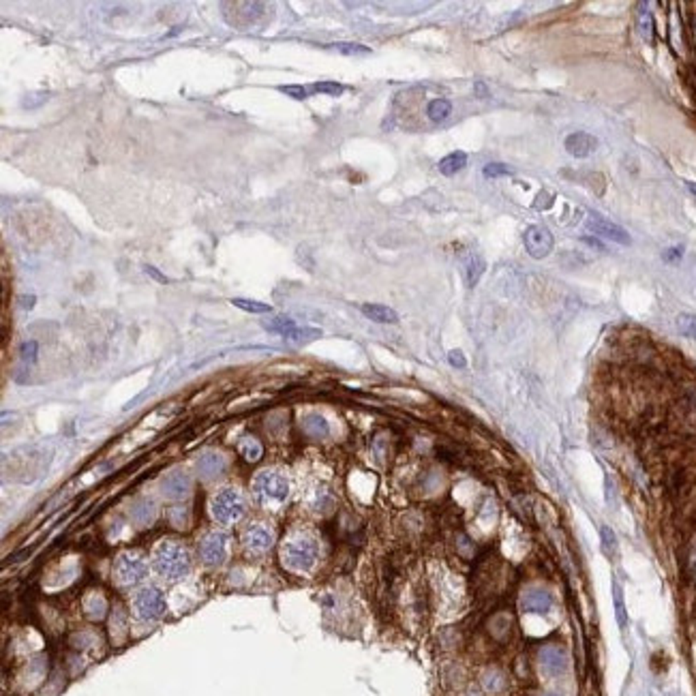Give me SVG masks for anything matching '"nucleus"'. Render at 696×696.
<instances>
[{
  "label": "nucleus",
  "instance_id": "obj_23",
  "mask_svg": "<svg viewBox=\"0 0 696 696\" xmlns=\"http://www.w3.org/2000/svg\"><path fill=\"white\" fill-rule=\"evenodd\" d=\"M240 453L247 461H257L261 457V446L257 444L255 437H244L240 441Z\"/></svg>",
  "mask_w": 696,
  "mask_h": 696
},
{
  "label": "nucleus",
  "instance_id": "obj_34",
  "mask_svg": "<svg viewBox=\"0 0 696 696\" xmlns=\"http://www.w3.org/2000/svg\"><path fill=\"white\" fill-rule=\"evenodd\" d=\"M144 272L150 275V277H152L155 281H159V283H168V277H166V275H161V272L155 268V266H148V264H146V266H144Z\"/></svg>",
  "mask_w": 696,
  "mask_h": 696
},
{
  "label": "nucleus",
  "instance_id": "obj_9",
  "mask_svg": "<svg viewBox=\"0 0 696 696\" xmlns=\"http://www.w3.org/2000/svg\"><path fill=\"white\" fill-rule=\"evenodd\" d=\"M587 230L593 232L596 236L600 238H606V240H613V242H617V244H630V234L622 228V225L617 223H613L600 215H589V221H587Z\"/></svg>",
  "mask_w": 696,
  "mask_h": 696
},
{
  "label": "nucleus",
  "instance_id": "obj_29",
  "mask_svg": "<svg viewBox=\"0 0 696 696\" xmlns=\"http://www.w3.org/2000/svg\"><path fill=\"white\" fill-rule=\"evenodd\" d=\"M513 168L504 166V163H488L484 166V176L486 178H497V176H513Z\"/></svg>",
  "mask_w": 696,
  "mask_h": 696
},
{
  "label": "nucleus",
  "instance_id": "obj_6",
  "mask_svg": "<svg viewBox=\"0 0 696 696\" xmlns=\"http://www.w3.org/2000/svg\"><path fill=\"white\" fill-rule=\"evenodd\" d=\"M133 608L144 622H155L166 613V593L159 587H144L135 593Z\"/></svg>",
  "mask_w": 696,
  "mask_h": 696
},
{
  "label": "nucleus",
  "instance_id": "obj_13",
  "mask_svg": "<svg viewBox=\"0 0 696 696\" xmlns=\"http://www.w3.org/2000/svg\"><path fill=\"white\" fill-rule=\"evenodd\" d=\"M521 604H523V610L538 613V615H542V613H548L553 600H550V596H548L544 589H529L525 596H523Z\"/></svg>",
  "mask_w": 696,
  "mask_h": 696
},
{
  "label": "nucleus",
  "instance_id": "obj_14",
  "mask_svg": "<svg viewBox=\"0 0 696 696\" xmlns=\"http://www.w3.org/2000/svg\"><path fill=\"white\" fill-rule=\"evenodd\" d=\"M484 270H486V264H484V259H482L480 255L469 253V255L463 259V275H465V281H467L469 288H476L478 281H480L482 275H484Z\"/></svg>",
  "mask_w": 696,
  "mask_h": 696
},
{
  "label": "nucleus",
  "instance_id": "obj_21",
  "mask_svg": "<svg viewBox=\"0 0 696 696\" xmlns=\"http://www.w3.org/2000/svg\"><path fill=\"white\" fill-rule=\"evenodd\" d=\"M232 304L238 306V309L247 311V313H270L272 306L266 304V302H257V300H247V298H232Z\"/></svg>",
  "mask_w": 696,
  "mask_h": 696
},
{
  "label": "nucleus",
  "instance_id": "obj_28",
  "mask_svg": "<svg viewBox=\"0 0 696 696\" xmlns=\"http://www.w3.org/2000/svg\"><path fill=\"white\" fill-rule=\"evenodd\" d=\"M315 92H324V95H330V97H339L345 92V88L341 84H337V81H317V84H313Z\"/></svg>",
  "mask_w": 696,
  "mask_h": 696
},
{
  "label": "nucleus",
  "instance_id": "obj_12",
  "mask_svg": "<svg viewBox=\"0 0 696 696\" xmlns=\"http://www.w3.org/2000/svg\"><path fill=\"white\" fill-rule=\"evenodd\" d=\"M540 666L548 677H557L566 670V653L559 647H544L540 651Z\"/></svg>",
  "mask_w": 696,
  "mask_h": 696
},
{
  "label": "nucleus",
  "instance_id": "obj_24",
  "mask_svg": "<svg viewBox=\"0 0 696 696\" xmlns=\"http://www.w3.org/2000/svg\"><path fill=\"white\" fill-rule=\"evenodd\" d=\"M677 330L688 339H696V315H692V313L679 315L677 317Z\"/></svg>",
  "mask_w": 696,
  "mask_h": 696
},
{
  "label": "nucleus",
  "instance_id": "obj_36",
  "mask_svg": "<svg viewBox=\"0 0 696 696\" xmlns=\"http://www.w3.org/2000/svg\"><path fill=\"white\" fill-rule=\"evenodd\" d=\"M682 249H670V253H664V259H673V257H679Z\"/></svg>",
  "mask_w": 696,
  "mask_h": 696
},
{
  "label": "nucleus",
  "instance_id": "obj_20",
  "mask_svg": "<svg viewBox=\"0 0 696 696\" xmlns=\"http://www.w3.org/2000/svg\"><path fill=\"white\" fill-rule=\"evenodd\" d=\"M304 431L313 435V437H324V435H328V422H326L321 416L313 414L304 420Z\"/></svg>",
  "mask_w": 696,
  "mask_h": 696
},
{
  "label": "nucleus",
  "instance_id": "obj_10",
  "mask_svg": "<svg viewBox=\"0 0 696 696\" xmlns=\"http://www.w3.org/2000/svg\"><path fill=\"white\" fill-rule=\"evenodd\" d=\"M564 146L568 155H572L575 159H587L589 155L598 150V137H593L591 133H585V131H577L566 137Z\"/></svg>",
  "mask_w": 696,
  "mask_h": 696
},
{
  "label": "nucleus",
  "instance_id": "obj_25",
  "mask_svg": "<svg viewBox=\"0 0 696 696\" xmlns=\"http://www.w3.org/2000/svg\"><path fill=\"white\" fill-rule=\"evenodd\" d=\"M639 30H641L645 41L653 39V19H651V13L647 11L645 5H641V11H639Z\"/></svg>",
  "mask_w": 696,
  "mask_h": 696
},
{
  "label": "nucleus",
  "instance_id": "obj_22",
  "mask_svg": "<svg viewBox=\"0 0 696 696\" xmlns=\"http://www.w3.org/2000/svg\"><path fill=\"white\" fill-rule=\"evenodd\" d=\"M319 337H321V330H317V328H300V326H296L292 332L285 335V339L292 341V343H309V341H315Z\"/></svg>",
  "mask_w": 696,
  "mask_h": 696
},
{
  "label": "nucleus",
  "instance_id": "obj_2",
  "mask_svg": "<svg viewBox=\"0 0 696 696\" xmlns=\"http://www.w3.org/2000/svg\"><path fill=\"white\" fill-rule=\"evenodd\" d=\"M317 555H319L317 542L309 536H292L281 546L283 566L288 570H294V572L311 570L317 561Z\"/></svg>",
  "mask_w": 696,
  "mask_h": 696
},
{
  "label": "nucleus",
  "instance_id": "obj_5",
  "mask_svg": "<svg viewBox=\"0 0 696 696\" xmlns=\"http://www.w3.org/2000/svg\"><path fill=\"white\" fill-rule=\"evenodd\" d=\"M148 561L139 553H122L114 566V575L122 585H137L148 577Z\"/></svg>",
  "mask_w": 696,
  "mask_h": 696
},
{
  "label": "nucleus",
  "instance_id": "obj_33",
  "mask_svg": "<svg viewBox=\"0 0 696 696\" xmlns=\"http://www.w3.org/2000/svg\"><path fill=\"white\" fill-rule=\"evenodd\" d=\"M448 360H450V364L457 366V368H463V366L467 364L463 352H459V350H453V352H450V354H448Z\"/></svg>",
  "mask_w": 696,
  "mask_h": 696
},
{
  "label": "nucleus",
  "instance_id": "obj_1",
  "mask_svg": "<svg viewBox=\"0 0 696 696\" xmlns=\"http://www.w3.org/2000/svg\"><path fill=\"white\" fill-rule=\"evenodd\" d=\"M152 568L161 579L176 583L191 572V555L182 544L166 540L152 553Z\"/></svg>",
  "mask_w": 696,
  "mask_h": 696
},
{
  "label": "nucleus",
  "instance_id": "obj_17",
  "mask_svg": "<svg viewBox=\"0 0 696 696\" xmlns=\"http://www.w3.org/2000/svg\"><path fill=\"white\" fill-rule=\"evenodd\" d=\"M467 166V155L465 152H461V150H457V152H450V155H446L441 161H439V172L444 174V176H455L457 172H461L463 168Z\"/></svg>",
  "mask_w": 696,
  "mask_h": 696
},
{
  "label": "nucleus",
  "instance_id": "obj_30",
  "mask_svg": "<svg viewBox=\"0 0 696 696\" xmlns=\"http://www.w3.org/2000/svg\"><path fill=\"white\" fill-rule=\"evenodd\" d=\"M279 90H281L283 95H288V97H292V99H298V101H302V99H306V97H309V88H304V86H298V84H290V86H279Z\"/></svg>",
  "mask_w": 696,
  "mask_h": 696
},
{
  "label": "nucleus",
  "instance_id": "obj_7",
  "mask_svg": "<svg viewBox=\"0 0 696 696\" xmlns=\"http://www.w3.org/2000/svg\"><path fill=\"white\" fill-rule=\"evenodd\" d=\"M523 244H525V251L534 259H544L553 253L555 238H553V234L546 228H542V225H529L523 234Z\"/></svg>",
  "mask_w": 696,
  "mask_h": 696
},
{
  "label": "nucleus",
  "instance_id": "obj_8",
  "mask_svg": "<svg viewBox=\"0 0 696 696\" xmlns=\"http://www.w3.org/2000/svg\"><path fill=\"white\" fill-rule=\"evenodd\" d=\"M199 557L206 566H223L228 559V536L221 531H210L199 542Z\"/></svg>",
  "mask_w": 696,
  "mask_h": 696
},
{
  "label": "nucleus",
  "instance_id": "obj_37",
  "mask_svg": "<svg viewBox=\"0 0 696 696\" xmlns=\"http://www.w3.org/2000/svg\"><path fill=\"white\" fill-rule=\"evenodd\" d=\"M32 302H34V296H30V298H22V306H24V309H32Z\"/></svg>",
  "mask_w": 696,
  "mask_h": 696
},
{
  "label": "nucleus",
  "instance_id": "obj_31",
  "mask_svg": "<svg viewBox=\"0 0 696 696\" xmlns=\"http://www.w3.org/2000/svg\"><path fill=\"white\" fill-rule=\"evenodd\" d=\"M19 358H22L24 362H28V364H32L37 360V343L26 341L22 347H19Z\"/></svg>",
  "mask_w": 696,
  "mask_h": 696
},
{
  "label": "nucleus",
  "instance_id": "obj_11",
  "mask_svg": "<svg viewBox=\"0 0 696 696\" xmlns=\"http://www.w3.org/2000/svg\"><path fill=\"white\" fill-rule=\"evenodd\" d=\"M242 542L253 553H264V550H268L272 546L275 538H272V531L268 527L255 523V525H249L247 529H244Z\"/></svg>",
  "mask_w": 696,
  "mask_h": 696
},
{
  "label": "nucleus",
  "instance_id": "obj_3",
  "mask_svg": "<svg viewBox=\"0 0 696 696\" xmlns=\"http://www.w3.org/2000/svg\"><path fill=\"white\" fill-rule=\"evenodd\" d=\"M253 495L261 506H279L290 495V482L281 472L264 469L253 480Z\"/></svg>",
  "mask_w": 696,
  "mask_h": 696
},
{
  "label": "nucleus",
  "instance_id": "obj_38",
  "mask_svg": "<svg viewBox=\"0 0 696 696\" xmlns=\"http://www.w3.org/2000/svg\"><path fill=\"white\" fill-rule=\"evenodd\" d=\"M686 184H688V189L696 195V182H686Z\"/></svg>",
  "mask_w": 696,
  "mask_h": 696
},
{
  "label": "nucleus",
  "instance_id": "obj_18",
  "mask_svg": "<svg viewBox=\"0 0 696 696\" xmlns=\"http://www.w3.org/2000/svg\"><path fill=\"white\" fill-rule=\"evenodd\" d=\"M426 114L433 122H444L450 114H453V103L448 99H433L426 108Z\"/></svg>",
  "mask_w": 696,
  "mask_h": 696
},
{
  "label": "nucleus",
  "instance_id": "obj_16",
  "mask_svg": "<svg viewBox=\"0 0 696 696\" xmlns=\"http://www.w3.org/2000/svg\"><path fill=\"white\" fill-rule=\"evenodd\" d=\"M238 7H240L242 11H236L232 17H228V22H230V24H234V26H238L240 17H244L242 28H249V26L257 24V19L264 15V11H255V9H259V7H261V3H238Z\"/></svg>",
  "mask_w": 696,
  "mask_h": 696
},
{
  "label": "nucleus",
  "instance_id": "obj_39",
  "mask_svg": "<svg viewBox=\"0 0 696 696\" xmlns=\"http://www.w3.org/2000/svg\"><path fill=\"white\" fill-rule=\"evenodd\" d=\"M542 696H559V694H553V692H546V694H542Z\"/></svg>",
  "mask_w": 696,
  "mask_h": 696
},
{
  "label": "nucleus",
  "instance_id": "obj_32",
  "mask_svg": "<svg viewBox=\"0 0 696 696\" xmlns=\"http://www.w3.org/2000/svg\"><path fill=\"white\" fill-rule=\"evenodd\" d=\"M600 536H602V544H604V548L608 550V553H613V550H615V546H617V538H615V534H613V529L610 527H602L600 529Z\"/></svg>",
  "mask_w": 696,
  "mask_h": 696
},
{
  "label": "nucleus",
  "instance_id": "obj_19",
  "mask_svg": "<svg viewBox=\"0 0 696 696\" xmlns=\"http://www.w3.org/2000/svg\"><path fill=\"white\" fill-rule=\"evenodd\" d=\"M296 321L292 319V317H275L272 321H266L264 324V328L266 330H270V332H277V335H281V337H285V335H288V332H292L294 328H296Z\"/></svg>",
  "mask_w": 696,
  "mask_h": 696
},
{
  "label": "nucleus",
  "instance_id": "obj_27",
  "mask_svg": "<svg viewBox=\"0 0 696 696\" xmlns=\"http://www.w3.org/2000/svg\"><path fill=\"white\" fill-rule=\"evenodd\" d=\"M613 602H615V613H617V619H619V626H626V606H624V596H622V587L619 583L615 581L613 583Z\"/></svg>",
  "mask_w": 696,
  "mask_h": 696
},
{
  "label": "nucleus",
  "instance_id": "obj_26",
  "mask_svg": "<svg viewBox=\"0 0 696 696\" xmlns=\"http://www.w3.org/2000/svg\"><path fill=\"white\" fill-rule=\"evenodd\" d=\"M332 50H337L339 54H345V56H364V54H371V50H368L366 46H360V43H332Z\"/></svg>",
  "mask_w": 696,
  "mask_h": 696
},
{
  "label": "nucleus",
  "instance_id": "obj_15",
  "mask_svg": "<svg viewBox=\"0 0 696 696\" xmlns=\"http://www.w3.org/2000/svg\"><path fill=\"white\" fill-rule=\"evenodd\" d=\"M360 311L375 324H397L399 321V313L386 304H362Z\"/></svg>",
  "mask_w": 696,
  "mask_h": 696
},
{
  "label": "nucleus",
  "instance_id": "obj_4",
  "mask_svg": "<svg viewBox=\"0 0 696 696\" xmlns=\"http://www.w3.org/2000/svg\"><path fill=\"white\" fill-rule=\"evenodd\" d=\"M212 519L219 525H234L244 517V497L238 488H221L210 501Z\"/></svg>",
  "mask_w": 696,
  "mask_h": 696
},
{
  "label": "nucleus",
  "instance_id": "obj_35",
  "mask_svg": "<svg viewBox=\"0 0 696 696\" xmlns=\"http://www.w3.org/2000/svg\"><path fill=\"white\" fill-rule=\"evenodd\" d=\"M583 240H585L587 244H591L593 249H600V251H604V244H602L600 240H596V238H583Z\"/></svg>",
  "mask_w": 696,
  "mask_h": 696
}]
</instances>
